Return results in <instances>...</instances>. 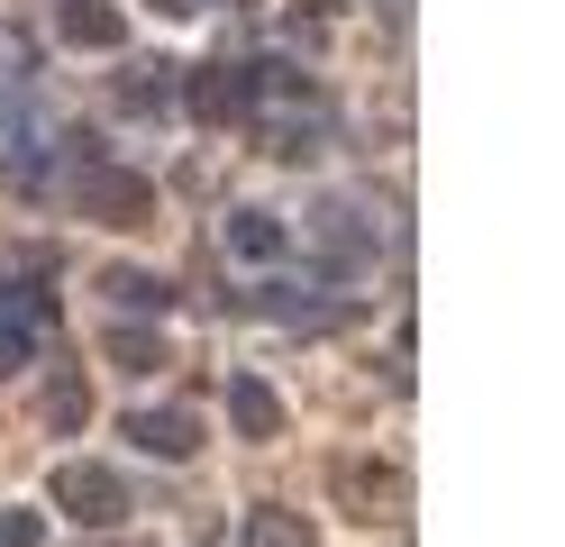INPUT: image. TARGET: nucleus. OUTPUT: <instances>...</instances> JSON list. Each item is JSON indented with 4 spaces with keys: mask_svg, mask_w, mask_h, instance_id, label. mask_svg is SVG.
<instances>
[{
    "mask_svg": "<svg viewBox=\"0 0 565 547\" xmlns=\"http://www.w3.org/2000/svg\"><path fill=\"white\" fill-rule=\"evenodd\" d=\"M246 101H256V73H237V64H201L192 73V109L201 119H237Z\"/></svg>",
    "mask_w": 565,
    "mask_h": 547,
    "instance_id": "nucleus-4",
    "label": "nucleus"
},
{
    "mask_svg": "<svg viewBox=\"0 0 565 547\" xmlns=\"http://www.w3.org/2000/svg\"><path fill=\"white\" fill-rule=\"evenodd\" d=\"M237 547H310V520L301 511H246V529H237Z\"/></svg>",
    "mask_w": 565,
    "mask_h": 547,
    "instance_id": "nucleus-8",
    "label": "nucleus"
},
{
    "mask_svg": "<svg viewBox=\"0 0 565 547\" xmlns=\"http://www.w3.org/2000/svg\"><path fill=\"white\" fill-rule=\"evenodd\" d=\"M338 493L356 502V520H383V502H393V474L365 465V456H347V465H338Z\"/></svg>",
    "mask_w": 565,
    "mask_h": 547,
    "instance_id": "nucleus-7",
    "label": "nucleus"
},
{
    "mask_svg": "<svg viewBox=\"0 0 565 547\" xmlns=\"http://www.w3.org/2000/svg\"><path fill=\"white\" fill-rule=\"evenodd\" d=\"M55 502H64V520H83V529H119L128 520V484L110 465H64L55 474Z\"/></svg>",
    "mask_w": 565,
    "mask_h": 547,
    "instance_id": "nucleus-1",
    "label": "nucleus"
},
{
    "mask_svg": "<svg viewBox=\"0 0 565 547\" xmlns=\"http://www.w3.org/2000/svg\"><path fill=\"white\" fill-rule=\"evenodd\" d=\"M46 420H55V429H83V420H92L83 383H55V392H46Z\"/></svg>",
    "mask_w": 565,
    "mask_h": 547,
    "instance_id": "nucleus-11",
    "label": "nucleus"
},
{
    "mask_svg": "<svg viewBox=\"0 0 565 547\" xmlns=\"http://www.w3.org/2000/svg\"><path fill=\"white\" fill-rule=\"evenodd\" d=\"M28 347H38L28 328H0V375H19V365H28Z\"/></svg>",
    "mask_w": 565,
    "mask_h": 547,
    "instance_id": "nucleus-14",
    "label": "nucleus"
},
{
    "mask_svg": "<svg viewBox=\"0 0 565 547\" xmlns=\"http://www.w3.org/2000/svg\"><path fill=\"white\" fill-rule=\"evenodd\" d=\"M228 420H237L246 438H274V429H282V401H274L256 375H237V383H228Z\"/></svg>",
    "mask_w": 565,
    "mask_h": 547,
    "instance_id": "nucleus-6",
    "label": "nucleus"
},
{
    "mask_svg": "<svg viewBox=\"0 0 565 547\" xmlns=\"http://www.w3.org/2000/svg\"><path fill=\"white\" fill-rule=\"evenodd\" d=\"M110 356L128 365V375H147V365H156V338H137V328H119V338H110Z\"/></svg>",
    "mask_w": 565,
    "mask_h": 547,
    "instance_id": "nucleus-13",
    "label": "nucleus"
},
{
    "mask_svg": "<svg viewBox=\"0 0 565 547\" xmlns=\"http://www.w3.org/2000/svg\"><path fill=\"white\" fill-rule=\"evenodd\" d=\"M64 36H74V46H119V19H110V10H83V0H74V10H64Z\"/></svg>",
    "mask_w": 565,
    "mask_h": 547,
    "instance_id": "nucleus-9",
    "label": "nucleus"
},
{
    "mask_svg": "<svg viewBox=\"0 0 565 547\" xmlns=\"http://www.w3.org/2000/svg\"><path fill=\"white\" fill-rule=\"evenodd\" d=\"M110 292H119L128 311H164V302H173V292H164V274H110Z\"/></svg>",
    "mask_w": 565,
    "mask_h": 547,
    "instance_id": "nucleus-10",
    "label": "nucleus"
},
{
    "mask_svg": "<svg viewBox=\"0 0 565 547\" xmlns=\"http://www.w3.org/2000/svg\"><path fill=\"white\" fill-rule=\"evenodd\" d=\"M83 219H110V229H137V219H156V192L137 173H119V165H83Z\"/></svg>",
    "mask_w": 565,
    "mask_h": 547,
    "instance_id": "nucleus-2",
    "label": "nucleus"
},
{
    "mask_svg": "<svg viewBox=\"0 0 565 547\" xmlns=\"http://www.w3.org/2000/svg\"><path fill=\"white\" fill-rule=\"evenodd\" d=\"M128 438H137V448H147V456L183 465V456L201 448V420H192V411H137V420H128Z\"/></svg>",
    "mask_w": 565,
    "mask_h": 547,
    "instance_id": "nucleus-3",
    "label": "nucleus"
},
{
    "mask_svg": "<svg viewBox=\"0 0 565 547\" xmlns=\"http://www.w3.org/2000/svg\"><path fill=\"white\" fill-rule=\"evenodd\" d=\"M38 538H46L38 511H0V547H38Z\"/></svg>",
    "mask_w": 565,
    "mask_h": 547,
    "instance_id": "nucleus-12",
    "label": "nucleus"
},
{
    "mask_svg": "<svg viewBox=\"0 0 565 547\" xmlns=\"http://www.w3.org/2000/svg\"><path fill=\"white\" fill-rule=\"evenodd\" d=\"M220 238H228V255H237V265H274V255L292 246V229H282L274 210H237V219H228Z\"/></svg>",
    "mask_w": 565,
    "mask_h": 547,
    "instance_id": "nucleus-5",
    "label": "nucleus"
}]
</instances>
